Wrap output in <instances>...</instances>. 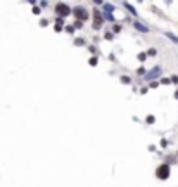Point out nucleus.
<instances>
[{"label": "nucleus", "instance_id": "f257e3e1", "mask_svg": "<svg viewBox=\"0 0 178 187\" xmlns=\"http://www.w3.org/2000/svg\"><path fill=\"white\" fill-rule=\"evenodd\" d=\"M156 177L159 178V180H166V178L169 177V165H159L156 170Z\"/></svg>", "mask_w": 178, "mask_h": 187}, {"label": "nucleus", "instance_id": "f03ea898", "mask_svg": "<svg viewBox=\"0 0 178 187\" xmlns=\"http://www.w3.org/2000/svg\"><path fill=\"white\" fill-rule=\"evenodd\" d=\"M56 12L59 14V18H66V16H69L71 14V9L68 4H62V2H59V4L56 5Z\"/></svg>", "mask_w": 178, "mask_h": 187}, {"label": "nucleus", "instance_id": "7ed1b4c3", "mask_svg": "<svg viewBox=\"0 0 178 187\" xmlns=\"http://www.w3.org/2000/svg\"><path fill=\"white\" fill-rule=\"evenodd\" d=\"M73 16L81 23V21H85V19L88 18V11L85 9V7H76V9L73 11Z\"/></svg>", "mask_w": 178, "mask_h": 187}, {"label": "nucleus", "instance_id": "20e7f679", "mask_svg": "<svg viewBox=\"0 0 178 187\" xmlns=\"http://www.w3.org/2000/svg\"><path fill=\"white\" fill-rule=\"evenodd\" d=\"M102 14H100V11H93V28L95 30H99L100 26H102Z\"/></svg>", "mask_w": 178, "mask_h": 187}, {"label": "nucleus", "instance_id": "39448f33", "mask_svg": "<svg viewBox=\"0 0 178 187\" xmlns=\"http://www.w3.org/2000/svg\"><path fill=\"white\" fill-rule=\"evenodd\" d=\"M135 28H137V30H142V31H149V28H145L142 23H135Z\"/></svg>", "mask_w": 178, "mask_h": 187}, {"label": "nucleus", "instance_id": "423d86ee", "mask_svg": "<svg viewBox=\"0 0 178 187\" xmlns=\"http://www.w3.org/2000/svg\"><path fill=\"white\" fill-rule=\"evenodd\" d=\"M159 73H161V68H159V66H157L156 70H152L151 73H149V76H157V74H159Z\"/></svg>", "mask_w": 178, "mask_h": 187}, {"label": "nucleus", "instance_id": "0eeeda50", "mask_svg": "<svg viewBox=\"0 0 178 187\" xmlns=\"http://www.w3.org/2000/svg\"><path fill=\"white\" fill-rule=\"evenodd\" d=\"M166 36H169V38L175 42V44H178V36L176 35H173V33H166Z\"/></svg>", "mask_w": 178, "mask_h": 187}, {"label": "nucleus", "instance_id": "6e6552de", "mask_svg": "<svg viewBox=\"0 0 178 187\" xmlns=\"http://www.w3.org/2000/svg\"><path fill=\"white\" fill-rule=\"evenodd\" d=\"M121 82H123V83H130V82H131V80H130V78H128V76H121Z\"/></svg>", "mask_w": 178, "mask_h": 187}, {"label": "nucleus", "instance_id": "1a4fd4ad", "mask_svg": "<svg viewBox=\"0 0 178 187\" xmlns=\"http://www.w3.org/2000/svg\"><path fill=\"white\" fill-rule=\"evenodd\" d=\"M147 54H149V56H156V54H157V52H156V49H151V50H149V52H147Z\"/></svg>", "mask_w": 178, "mask_h": 187}, {"label": "nucleus", "instance_id": "9d476101", "mask_svg": "<svg viewBox=\"0 0 178 187\" xmlns=\"http://www.w3.org/2000/svg\"><path fill=\"white\" fill-rule=\"evenodd\" d=\"M90 64H92V66L97 64V59H95V57H92V59H90Z\"/></svg>", "mask_w": 178, "mask_h": 187}, {"label": "nucleus", "instance_id": "9b49d317", "mask_svg": "<svg viewBox=\"0 0 178 187\" xmlns=\"http://www.w3.org/2000/svg\"><path fill=\"white\" fill-rule=\"evenodd\" d=\"M171 82H173V83H178V76H173V78H171Z\"/></svg>", "mask_w": 178, "mask_h": 187}, {"label": "nucleus", "instance_id": "f8f14e48", "mask_svg": "<svg viewBox=\"0 0 178 187\" xmlns=\"http://www.w3.org/2000/svg\"><path fill=\"white\" fill-rule=\"evenodd\" d=\"M175 97H176V99H178V92H176V94H175Z\"/></svg>", "mask_w": 178, "mask_h": 187}]
</instances>
